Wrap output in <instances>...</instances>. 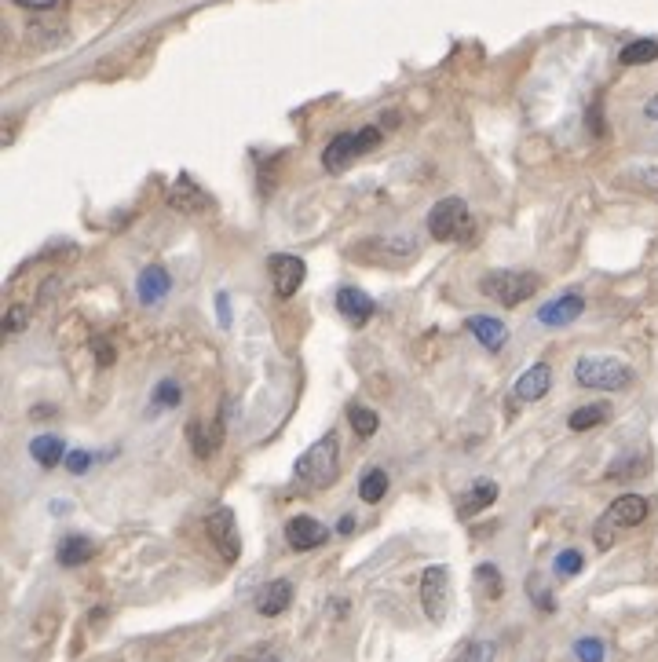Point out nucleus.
Wrapping results in <instances>:
<instances>
[{"instance_id": "obj_27", "label": "nucleus", "mask_w": 658, "mask_h": 662, "mask_svg": "<svg viewBox=\"0 0 658 662\" xmlns=\"http://www.w3.org/2000/svg\"><path fill=\"white\" fill-rule=\"evenodd\" d=\"M574 655H578V662H604L607 648L600 637H582V641L574 644Z\"/></svg>"}, {"instance_id": "obj_8", "label": "nucleus", "mask_w": 658, "mask_h": 662, "mask_svg": "<svg viewBox=\"0 0 658 662\" xmlns=\"http://www.w3.org/2000/svg\"><path fill=\"white\" fill-rule=\"evenodd\" d=\"M421 608L432 622H443L450 611V571L439 564L425 567L421 575Z\"/></svg>"}, {"instance_id": "obj_35", "label": "nucleus", "mask_w": 658, "mask_h": 662, "mask_svg": "<svg viewBox=\"0 0 658 662\" xmlns=\"http://www.w3.org/2000/svg\"><path fill=\"white\" fill-rule=\"evenodd\" d=\"M644 114H648L651 121H658V92H655V96L648 99V107H644Z\"/></svg>"}, {"instance_id": "obj_24", "label": "nucleus", "mask_w": 658, "mask_h": 662, "mask_svg": "<svg viewBox=\"0 0 658 662\" xmlns=\"http://www.w3.org/2000/svg\"><path fill=\"white\" fill-rule=\"evenodd\" d=\"M622 66H640V63H655L658 59V41H633L622 48Z\"/></svg>"}, {"instance_id": "obj_2", "label": "nucleus", "mask_w": 658, "mask_h": 662, "mask_svg": "<svg viewBox=\"0 0 658 662\" xmlns=\"http://www.w3.org/2000/svg\"><path fill=\"white\" fill-rule=\"evenodd\" d=\"M574 381L582 388H596V392H622L637 381V374L618 355H585L574 366Z\"/></svg>"}, {"instance_id": "obj_15", "label": "nucleus", "mask_w": 658, "mask_h": 662, "mask_svg": "<svg viewBox=\"0 0 658 662\" xmlns=\"http://www.w3.org/2000/svg\"><path fill=\"white\" fill-rule=\"evenodd\" d=\"M549 388H552V366L534 363L531 370H523L520 381H516V399H520V403H538V399H545Z\"/></svg>"}, {"instance_id": "obj_18", "label": "nucleus", "mask_w": 658, "mask_h": 662, "mask_svg": "<svg viewBox=\"0 0 658 662\" xmlns=\"http://www.w3.org/2000/svg\"><path fill=\"white\" fill-rule=\"evenodd\" d=\"M55 556H59V564L63 567H81L96 556V542L85 538V534H66L63 542H59V553Z\"/></svg>"}, {"instance_id": "obj_6", "label": "nucleus", "mask_w": 658, "mask_h": 662, "mask_svg": "<svg viewBox=\"0 0 658 662\" xmlns=\"http://www.w3.org/2000/svg\"><path fill=\"white\" fill-rule=\"evenodd\" d=\"M381 143V129L377 125H366L359 132H340V136L329 139V147L322 150V169L326 172H344L355 158H362L366 150H373Z\"/></svg>"}, {"instance_id": "obj_4", "label": "nucleus", "mask_w": 658, "mask_h": 662, "mask_svg": "<svg viewBox=\"0 0 658 662\" xmlns=\"http://www.w3.org/2000/svg\"><path fill=\"white\" fill-rule=\"evenodd\" d=\"M428 235L436 242H468L476 235V220H472V209H468L461 198H443V202L432 205L428 213Z\"/></svg>"}, {"instance_id": "obj_34", "label": "nucleus", "mask_w": 658, "mask_h": 662, "mask_svg": "<svg viewBox=\"0 0 658 662\" xmlns=\"http://www.w3.org/2000/svg\"><path fill=\"white\" fill-rule=\"evenodd\" d=\"M22 330V311H11L8 315V333H19Z\"/></svg>"}, {"instance_id": "obj_10", "label": "nucleus", "mask_w": 658, "mask_h": 662, "mask_svg": "<svg viewBox=\"0 0 658 662\" xmlns=\"http://www.w3.org/2000/svg\"><path fill=\"white\" fill-rule=\"evenodd\" d=\"M329 538V527L319 524L315 516H293L286 524V542L297 549V553H308V549H319Z\"/></svg>"}, {"instance_id": "obj_23", "label": "nucleus", "mask_w": 658, "mask_h": 662, "mask_svg": "<svg viewBox=\"0 0 658 662\" xmlns=\"http://www.w3.org/2000/svg\"><path fill=\"white\" fill-rule=\"evenodd\" d=\"M388 494V472L384 469H370L366 476H362V483H359V498L366 505H377Z\"/></svg>"}, {"instance_id": "obj_28", "label": "nucleus", "mask_w": 658, "mask_h": 662, "mask_svg": "<svg viewBox=\"0 0 658 662\" xmlns=\"http://www.w3.org/2000/svg\"><path fill=\"white\" fill-rule=\"evenodd\" d=\"M578 571H582V553H578V549H563V553L556 556V575L574 578Z\"/></svg>"}, {"instance_id": "obj_13", "label": "nucleus", "mask_w": 658, "mask_h": 662, "mask_svg": "<svg viewBox=\"0 0 658 662\" xmlns=\"http://www.w3.org/2000/svg\"><path fill=\"white\" fill-rule=\"evenodd\" d=\"M165 198H169V205L180 209V213H202V209H209V194H205L191 176H176Z\"/></svg>"}, {"instance_id": "obj_7", "label": "nucleus", "mask_w": 658, "mask_h": 662, "mask_svg": "<svg viewBox=\"0 0 658 662\" xmlns=\"http://www.w3.org/2000/svg\"><path fill=\"white\" fill-rule=\"evenodd\" d=\"M205 531H209V542L216 545V553H220L223 564H234L238 556H242V534H238V520L227 505H216L209 520H205Z\"/></svg>"}, {"instance_id": "obj_30", "label": "nucleus", "mask_w": 658, "mask_h": 662, "mask_svg": "<svg viewBox=\"0 0 658 662\" xmlns=\"http://www.w3.org/2000/svg\"><path fill=\"white\" fill-rule=\"evenodd\" d=\"M88 465H92V454H88V450H70V454H66V469L77 472V476H81Z\"/></svg>"}, {"instance_id": "obj_17", "label": "nucleus", "mask_w": 658, "mask_h": 662, "mask_svg": "<svg viewBox=\"0 0 658 662\" xmlns=\"http://www.w3.org/2000/svg\"><path fill=\"white\" fill-rule=\"evenodd\" d=\"M468 333H472L487 352H501V348L509 344V326L498 319H490V315H472V319H468Z\"/></svg>"}, {"instance_id": "obj_36", "label": "nucleus", "mask_w": 658, "mask_h": 662, "mask_svg": "<svg viewBox=\"0 0 658 662\" xmlns=\"http://www.w3.org/2000/svg\"><path fill=\"white\" fill-rule=\"evenodd\" d=\"M355 531V520H351V516H344V520H340V534H351Z\"/></svg>"}, {"instance_id": "obj_21", "label": "nucleus", "mask_w": 658, "mask_h": 662, "mask_svg": "<svg viewBox=\"0 0 658 662\" xmlns=\"http://www.w3.org/2000/svg\"><path fill=\"white\" fill-rule=\"evenodd\" d=\"M611 417V406L607 403H589V406H578L571 417H567V425L571 432H589V428H600Z\"/></svg>"}, {"instance_id": "obj_11", "label": "nucleus", "mask_w": 658, "mask_h": 662, "mask_svg": "<svg viewBox=\"0 0 658 662\" xmlns=\"http://www.w3.org/2000/svg\"><path fill=\"white\" fill-rule=\"evenodd\" d=\"M337 311L351 322V326H366V322L373 319L377 304H373V297H370V293H362V289L340 286L337 289Z\"/></svg>"}, {"instance_id": "obj_12", "label": "nucleus", "mask_w": 658, "mask_h": 662, "mask_svg": "<svg viewBox=\"0 0 658 662\" xmlns=\"http://www.w3.org/2000/svg\"><path fill=\"white\" fill-rule=\"evenodd\" d=\"M187 439H191V450L198 454V458H213L223 443V421L220 417H213V421L194 417L191 425H187Z\"/></svg>"}, {"instance_id": "obj_9", "label": "nucleus", "mask_w": 658, "mask_h": 662, "mask_svg": "<svg viewBox=\"0 0 658 662\" xmlns=\"http://www.w3.org/2000/svg\"><path fill=\"white\" fill-rule=\"evenodd\" d=\"M304 275H308V267L300 257H286V253H275L271 257V282H275V297L289 300L297 297V289L304 286Z\"/></svg>"}, {"instance_id": "obj_20", "label": "nucleus", "mask_w": 658, "mask_h": 662, "mask_svg": "<svg viewBox=\"0 0 658 662\" xmlns=\"http://www.w3.org/2000/svg\"><path fill=\"white\" fill-rule=\"evenodd\" d=\"M136 289H139V300H143V304H158V300L169 293V275H165L161 267H147V271L139 275Z\"/></svg>"}, {"instance_id": "obj_1", "label": "nucleus", "mask_w": 658, "mask_h": 662, "mask_svg": "<svg viewBox=\"0 0 658 662\" xmlns=\"http://www.w3.org/2000/svg\"><path fill=\"white\" fill-rule=\"evenodd\" d=\"M293 476H297V483L300 487H308V491H319V487L337 483V476H340V443H337V436L326 432L322 439H315V443H311V447L297 458Z\"/></svg>"}, {"instance_id": "obj_3", "label": "nucleus", "mask_w": 658, "mask_h": 662, "mask_svg": "<svg viewBox=\"0 0 658 662\" xmlns=\"http://www.w3.org/2000/svg\"><path fill=\"white\" fill-rule=\"evenodd\" d=\"M648 513H651V505H648V498H640V494H622V498H615V502L607 505V513L600 516L593 527L596 549H611L618 531L644 524Z\"/></svg>"}, {"instance_id": "obj_32", "label": "nucleus", "mask_w": 658, "mask_h": 662, "mask_svg": "<svg viewBox=\"0 0 658 662\" xmlns=\"http://www.w3.org/2000/svg\"><path fill=\"white\" fill-rule=\"evenodd\" d=\"M96 352H99V366H110V363H114V348H110V344L99 341V344H96Z\"/></svg>"}, {"instance_id": "obj_5", "label": "nucleus", "mask_w": 658, "mask_h": 662, "mask_svg": "<svg viewBox=\"0 0 658 662\" xmlns=\"http://www.w3.org/2000/svg\"><path fill=\"white\" fill-rule=\"evenodd\" d=\"M542 286V278L534 275V271H490L479 289H483V297L498 300L505 308H520L523 300H531Z\"/></svg>"}, {"instance_id": "obj_19", "label": "nucleus", "mask_w": 658, "mask_h": 662, "mask_svg": "<svg viewBox=\"0 0 658 662\" xmlns=\"http://www.w3.org/2000/svg\"><path fill=\"white\" fill-rule=\"evenodd\" d=\"M30 454L41 469H55V465H63L70 450H66V443L59 436H37L30 443Z\"/></svg>"}, {"instance_id": "obj_22", "label": "nucleus", "mask_w": 658, "mask_h": 662, "mask_svg": "<svg viewBox=\"0 0 658 662\" xmlns=\"http://www.w3.org/2000/svg\"><path fill=\"white\" fill-rule=\"evenodd\" d=\"M494 502H498V483L479 480L476 487L461 498V513H483V509H490Z\"/></svg>"}, {"instance_id": "obj_31", "label": "nucleus", "mask_w": 658, "mask_h": 662, "mask_svg": "<svg viewBox=\"0 0 658 662\" xmlns=\"http://www.w3.org/2000/svg\"><path fill=\"white\" fill-rule=\"evenodd\" d=\"M633 176H637V180L644 183L648 191H658V169H637Z\"/></svg>"}, {"instance_id": "obj_33", "label": "nucleus", "mask_w": 658, "mask_h": 662, "mask_svg": "<svg viewBox=\"0 0 658 662\" xmlns=\"http://www.w3.org/2000/svg\"><path fill=\"white\" fill-rule=\"evenodd\" d=\"M216 304H220V322H223V326H227V322H231V308H227V293H220V297H216Z\"/></svg>"}, {"instance_id": "obj_26", "label": "nucleus", "mask_w": 658, "mask_h": 662, "mask_svg": "<svg viewBox=\"0 0 658 662\" xmlns=\"http://www.w3.org/2000/svg\"><path fill=\"white\" fill-rule=\"evenodd\" d=\"M476 582L483 586L487 600H498L501 593H505V578H501V571L494 564H479L476 567Z\"/></svg>"}, {"instance_id": "obj_14", "label": "nucleus", "mask_w": 658, "mask_h": 662, "mask_svg": "<svg viewBox=\"0 0 658 662\" xmlns=\"http://www.w3.org/2000/svg\"><path fill=\"white\" fill-rule=\"evenodd\" d=\"M582 311H585V300L578 297V293H567V297H556V300H549V304H542V308H538V322H542V326H571Z\"/></svg>"}, {"instance_id": "obj_25", "label": "nucleus", "mask_w": 658, "mask_h": 662, "mask_svg": "<svg viewBox=\"0 0 658 662\" xmlns=\"http://www.w3.org/2000/svg\"><path fill=\"white\" fill-rule=\"evenodd\" d=\"M348 417H351V428H355V436H362V439H370L373 432H377V425H381L377 410H370V406H359V403L351 406Z\"/></svg>"}, {"instance_id": "obj_29", "label": "nucleus", "mask_w": 658, "mask_h": 662, "mask_svg": "<svg viewBox=\"0 0 658 662\" xmlns=\"http://www.w3.org/2000/svg\"><path fill=\"white\" fill-rule=\"evenodd\" d=\"M158 406H180V399H183V392H180V385L176 381H161L158 385Z\"/></svg>"}, {"instance_id": "obj_16", "label": "nucleus", "mask_w": 658, "mask_h": 662, "mask_svg": "<svg viewBox=\"0 0 658 662\" xmlns=\"http://www.w3.org/2000/svg\"><path fill=\"white\" fill-rule=\"evenodd\" d=\"M289 600H293V582L289 578H275V582H267L260 593H256V611L264 615V619H275L282 611L289 608Z\"/></svg>"}]
</instances>
